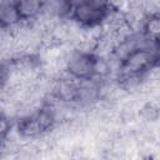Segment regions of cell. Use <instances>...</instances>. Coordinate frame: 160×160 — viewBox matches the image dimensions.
I'll use <instances>...</instances> for the list:
<instances>
[{"mask_svg": "<svg viewBox=\"0 0 160 160\" xmlns=\"http://www.w3.org/2000/svg\"><path fill=\"white\" fill-rule=\"evenodd\" d=\"M114 10L110 0H74L70 20L84 29H95L105 24Z\"/></svg>", "mask_w": 160, "mask_h": 160, "instance_id": "cell-1", "label": "cell"}, {"mask_svg": "<svg viewBox=\"0 0 160 160\" xmlns=\"http://www.w3.org/2000/svg\"><path fill=\"white\" fill-rule=\"evenodd\" d=\"M154 68L156 64L151 46H134L120 59V79L124 81L140 80Z\"/></svg>", "mask_w": 160, "mask_h": 160, "instance_id": "cell-2", "label": "cell"}, {"mask_svg": "<svg viewBox=\"0 0 160 160\" xmlns=\"http://www.w3.org/2000/svg\"><path fill=\"white\" fill-rule=\"evenodd\" d=\"M56 124V112L51 105L44 104L36 110L21 116L16 121V131L21 138H40L54 129Z\"/></svg>", "mask_w": 160, "mask_h": 160, "instance_id": "cell-3", "label": "cell"}, {"mask_svg": "<svg viewBox=\"0 0 160 160\" xmlns=\"http://www.w3.org/2000/svg\"><path fill=\"white\" fill-rule=\"evenodd\" d=\"M101 60L98 54L90 50L74 51L65 62V71L71 80L92 81L100 74Z\"/></svg>", "mask_w": 160, "mask_h": 160, "instance_id": "cell-4", "label": "cell"}, {"mask_svg": "<svg viewBox=\"0 0 160 160\" xmlns=\"http://www.w3.org/2000/svg\"><path fill=\"white\" fill-rule=\"evenodd\" d=\"M20 22L36 20L45 12V0H14Z\"/></svg>", "mask_w": 160, "mask_h": 160, "instance_id": "cell-5", "label": "cell"}, {"mask_svg": "<svg viewBox=\"0 0 160 160\" xmlns=\"http://www.w3.org/2000/svg\"><path fill=\"white\" fill-rule=\"evenodd\" d=\"M20 24L14 0H2L0 4V25L2 30L10 29Z\"/></svg>", "mask_w": 160, "mask_h": 160, "instance_id": "cell-6", "label": "cell"}, {"mask_svg": "<svg viewBox=\"0 0 160 160\" xmlns=\"http://www.w3.org/2000/svg\"><path fill=\"white\" fill-rule=\"evenodd\" d=\"M74 0H45V12L59 18L70 19Z\"/></svg>", "mask_w": 160, "mask_h": 160, "instance_id": "cell-7", "label": "cell"}, {"mask_svg": "<svg viewBox=\"0 0 160 160\" xmlns=\"http://www.w3.org/2000/svg\"><path fill=\"white\" fill-rule=\"evenodd\" d=\"M142 36L150 42L160 39V10L150 14L142 24Z\"/></svg>", "mask_w": 160, "mask_h": 160, "instance_id": "cell-8", "label": "cell"}, {"mask_svg": "<svg viewBox=\"0 0 160 160\" xmlns=\"http://www.w3.org/2000/svg\"><path fill=\"white\" fill-rule=\"evenodd\" d=\"M151 50H152V54H154L156 68H160V39L151 42Z\"/></svg>", "mask_w": 160, "mask_h": 160, "instance_id": "cell-9", "label": "cell"}]
</instances>
